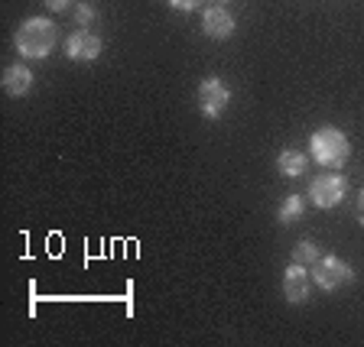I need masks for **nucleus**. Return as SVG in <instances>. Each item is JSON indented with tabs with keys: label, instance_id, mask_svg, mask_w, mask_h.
<instances>
[{
	"label": "nucleus",
	"instance_id": "f257e3e1",
	"mask_svg": "<svg viewBox=\"0 0 364 347\" xmlns=\"http://www.w3.org/2000/svg\"><path fill=\"white\" fill-rule=\"evenodd\" d=\"M59 43V26L46 16H30L23 20L14 33V45L23 59H46Z\"/></svg>",
	"mask_w": 364,
	"mask_h": 347
},
{
	"label": "nucleus",
	"instance_id": "f03ea898",
	"mask_svg": "<svg viewBox=\"0 0 364 347\" xmlns=\"http://www.w3.org/2000/svg\"><path fill=\"white\" fill-rule=\"evenodd\" d=\"M351 156V143L348 136L341 133L338 127H318L309 140V159H316L318 166L326 169H341Z\"/></svg>",
	"mask_w": 364,
	"mask_h": 347
},
{
	"label": "nucleus",
	"instance_id": "7ed1b4c3",
	"mask_svg": "<svg viewBox=\"0 0 364 347\" xmlns=\"http://www.w3.org/2000/svg\"><path fill=\"white\" fill-rule=\"evenodd\" d=\"M312 282H316L322 292H338V289L355 282V270H351L341 257H332V253H328V257L316 260V276H312Z\"/></svg>",
	"mask_w": 364,
	"mask_h": 347
},
{
	"label": "nucleus",
	"instance_id": "20e7f679",
	"mask_svg": "<svg viewBox=\"0 0 364 347\" xmlns=\"http://www.w3.org/2000/svg\"><path fill=\"white\" fill-rule=\"evenodd\" d=\"M228 104H231V88H228L221 78L212 75L198 84V111H202V117L218 121L221 114L228 111Z\"/></svg>",
	"mask_w": 364,
	"mask_h": 347
},
{
	"label": "nucleus",
	"instance_id": "39448f33",
	"mask_svg": "<svg viewBox=\"0 0 364 347\" xmlns=\"http://www.w3.org/2000/svg\"><path fill=\"white\" fill-rule=\"evenodd\" d=\"M345 192H348V182H345V175H335V172L316 175V179L309 182V202L316 204V208H322V211L335 208V204L345 198Z\"/></svg>",
	"mask_w": 364,
	"mask_h": 347
},
{
	"label": "nucleus",
	"instance_id": "423d86ee",
	"mask_svg": "<svg viewBox=\"0 0 364 347\" xmlns=\"http://www.w3.org/2000/svg\"><path fill=\"white\" fill-rule=\"evenodd\" d=\"M101 49H105V43H101L98 33L91 30H75L65 39V55L72 62H95L101 55Z\"/></svg>",
	"mask_w": 364,
	"mask_h": 347
},
{
	"label": "nucleus",
	"instance_id": "0eeeda50",
	"mask_svg": "<svg viewBox=\"0 0 364 347\" xmlns=\"http://www.w3.org/2000/svg\"><path fill=\"white\" fill-rule=\"evenodd\" d=\"M309 292H312V276L306 272V266L299 263L287 266V272H283V299L289 305H303L309 299Z\"/></svg>",
	"mask_w": 364,
	"mask_h": 347
},
{
	"label": "nucleus",
	"instance_id": "6e6552de",
	"mask_svg": "<svg viewBox=\"0 0 364 347\" xmlns=\"http://www.w3.org/2000/svg\"><path fill=\"white\" fill-rule=\"evenodd\" d=\"M235 16L228 13L225 7H205L202 13V33L208 39H228L231 33H235Z\"/></svg>",
	"mask_w": 364,
	"mask_h": 347
},
{
	"label": "nucleus",
	"instance_id": "1a4fd4ad",
	"mask_svg": "<svg viewBox=\"0 0 364 347\" xmlns=\"http://www.w3.org/2000/svg\"><path fill=\"white\" fill-rule=\"evenodd\" d=\"M4 91L10 98H23L33 91V72L26 65H7L4 68Z\"/></svg>",
	"mask_w": 364,
	"mask_h": 347
},
{
	"label": "nucleus",
	"instance_id": "9d476101",
	"mask_svg": "<svg viewBox=\"0 0 364 347\" xmlns=\"http://www.w3.org/2000/svg\"><path fill=\"white\" fill-rule=\"evenodd\" d=\"M306 169H309V156L299 150H283L277 156V172L283 179H299V175H306Z\"/></svg>",
	"mask_w": 364,
	"mask_h": 347
},
{
	"label": "nucleus",
	"instance_id": "9b49d317",
	"mask_svg": "<svg viewBox=\"0 0 364 347\" xmlns=\"http://www.w3.org/2000/svg\"><path fill=\"white\" fill-rule=\"evenodd\" d=\"M306 214V202H303V195H287L280 202V211H277V221L280 224H296V221Z\"/></svg>",
	"mask_w": 364,
	"mask_h": 347
},
{
	"label": "nucleus",
	"instance_id": "f8f14e48",
	"mask_svg": "<svg viewBox=\"0 0 364 347\" xmlns=\"http://www.w3.org/2000/svg\"><path fill=\"white\" fill-rule=\"evenodd\" d=\"M318 257H322V253H318V247H316L312 241H299V243L293 247V260H296L299 266H316Z\"/></svg>",
	"mask_w": 364,
	"mask_h": 347
},
{
	"label": "nucleus",
	"instance_id": "ddd939ff",
	"mask_svg": "<svg viewBox=\"0 0 364 347\" xmlns=\"http://www.w3.org/2000/svg\"><path fill=\"white\" fill-rule=\"evenodd\" d=\"M91 20H95V7H91V4H78L75 7V23L85 30V26H91Z\"/></svg>",
	"mask_w": 364,
	"mask_h": 347
},
{
	"label": "nucleus",
	"instance_id": "4468645a",
	"mask_svg": "<svg viewBox=\"0 0 364 347\" xmlns=\"http://www.w3.org/2000/svg\"><path fill=\"white\" fill-rule=\"evenodd\" d=\"M173 10H182V13H189V10H198L205 0H166Z\"/></svg>",
	"mask_w": 364,
	"mask_h": 347
},
{
	"label": "nucleus",
	"instance_id": "2eb2a0df",
	"mask_svg": "<svg viewBox=\"0 0 364 347\" xmlns=\"http://www.w3.org/2000/svg\"><path fill=\"white\" fill-rule=\"evenodd\" d=\"M43 4H46L49 10H65L68 4H72V0H43Z\"/></svg>",
	"mask_w": 364,
	"mask_h": 347
},
{
	"label": "nucleus",
	"instance_id": "dca6fc26",
	"mask_svg": "<svg viewBox=\"0 0 364 347\" xmlns=\"http://www.w3.org/2000/svg\"><path fill=\"white\" fill-rule=\"evenodd\" d=\"M358 221H361V224H364V189H361V195H358Z\"/></svg>",
	"mask_w": 364,
	"mask_h": 347
}]
</instances>
